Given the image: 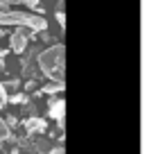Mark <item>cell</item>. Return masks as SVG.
I'll return each instance as SVG.
<instances>
[{"label":"cell","mask_w":147,"mask_h":154,"mask_svg":"<svg viewBox=\"0 0 147 154\" xmlns=\"http://www.w3.org/2000/svg\"><path fill=\"white\" fill-rule=\"evenodd\" d=\"M11 154H20V152H11Z\"/></svg>","instance_id":"14"},{"label":"cell","mask_w":147,"mask_h":154,"mask_svg":"<svg viewBox=\"0 0 147 154\" xmlns=\"http://www.w3.org/2000/svg\"><path fill=\"white\" fill-rule=\"evenodd\" d=\"M59 91H63V84H47L41 88V93H59Z\"/></svg>","instance_id":"6"},{"label":"cell","mask_w":147,"mask_h":154,"mask_svg":"<svg viewBox=\"0 0 147 154\" xmlns=\"http://www.w3.org/2000/svg\"><path fill=\"white\" fill-rule=\"evenodd\" d=\"M5 2H23V5L32 7V9H38V0H5Z\"/></svg>","instance_id":"8"},{"label":"cell","mask_w":147,"mask_h":154,"mask_svg":"<svg viewBox=\"0 0 147 154\" xmlns=\"http://www.w3.org/2000/svg\"><path fill=\"white\" fill-rule=\"evenodd\" d=\"M9 41H11V43H9V45H11V50L20 54V52H25V48H27V41H29V36H27V32H25L23 27H16Z\"/></svg>","instance_id":"3"},{"label":"cell","mask_w":147,"mask_h":154,"mask_svg":"<svg viewBox=\"0 0 147 154\" xmlns=\"http://www.w3.org/2000/svg\"><path fill=\"white\" fill-rule=\"evenodd\" d=\"M14 102H18V104H23V102H27V97H25V95H14Z\"/></svg>","instance_id":"11"},{"label":"cell","mask_w":147,"mask_h":154,"mask_svg":"<svg viewBox=\"0 0 147 154\" xmlns=\"http://www.w3.org/2000/svg\"><path fill=\"white\" fill-rule=\"evenodd\" d=\"M45 154H66V152H63V147H54V149H50V152H45Z\"/></svg>","instance_id":"12"},{"label":"cell","mask_w":147,"mask_h":154,"mask_svg":"<svg viewBox=\"0 0 147 154\" xmlns=\"http://www.w3.org/2000/svg\"><path fill=\"white\" fill-rule=\"evenodd\" d=\"M5 125H7V127H16V125H18V120H16L14 116H9V118H7V122H5Z\"/></svg>","instance_id":"10"},{"label":"cell","mask_w":147,"mask_h":154,"mask_svg":"<svg viewBox=\"0 0 147 154\" xmlns=\"http://www.w3.org/2000/svg\"><path fill=\"white\" fill-rule=\"evenodd\" d=\"M57 20H59V23H61V25H63V23H66V16H63V14H61V11H57Z\"/></svg>","instance_id":"13"},{"label":"cell","mask_w":147,"mask_h":154,"mask_svg":"<svg viewBox=\"0 0 147 154\" xmlns=\"http://www.w3.org/2000/svg\"><path fill=\"white\" fill-rule=\"evenodd\" d=\"M23 125H25V129H27V134H29V136L45 131V120H41V118H27Z\"/></svg>","instance_id":"4"},{"label":"cell","mask_w":147,"mask_h":154,"mask_svg":"<svg viewBox=\"0 0 147 154\" xmlns=\"http://www.w3.org/2000/svg\"><path fill=\"white\" fill-rule=\"evenodd\" d=\"M38 70L52 84H63V70H66V48L61 43L43 50L36 59Z\"/></svg>","instance_id":"1"},{"label":"cell","mask_w":147,"mask_h":154,"mask_svg":"<svg viewBox=\"0 0 147 154\" xmlns=\"http://www.w3.org/2000/svg\"><path fill=\"white\" fill-rule=\"evenodd\" d=\"M7 138H9V127H7L5 120L0 118V143H2V140H7Z\"/></svg>","instance_id":"7"},{"label":"cell","mask_w":147,"mask_h":154,"mask_svg":"<svg viewBox=\"0 0 147 154\" xmlns=\"http://www.w3.org/2000/svg\"><path fill=\"white\" fill-rule=\"evenodd\" d=\"M7 100H9V97H7V88H5V84L0 82V106H5Z\"/></svg>","instance_id":"9"},{"label":"cell","mask_w":147,"mask_h":154,"mask_svg":"<svg viewBox=\"0 0 147 154\" xmlns=\"http://www.w3.org/2000/svg\"><path fill=\"white\" fill-rule=\"evenodd\" d=\"M0 25H5V27H29L32 32H43L47 27V20L43 16L25 14V11H2Z\"/></svg>","instance_id":"2"},{"label":"cell","mask_w":147,"mask_h":154,"mask_svg":"<svg viewBox=\"0 0 147 154\" xmlns=\"http://www.w3.org/2000/svg\"><path fill=\"white\" fill-rule=\"evenodd\" d=\"M63 113H66V102H63V100L52 102V106H50V116H52L54 120H59V125H63Z\"/></svg>","instance_id":"5"}]
</instances>
